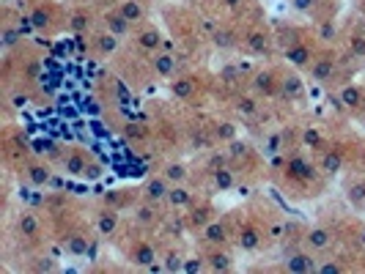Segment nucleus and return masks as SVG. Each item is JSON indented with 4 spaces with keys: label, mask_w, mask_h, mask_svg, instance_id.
I'll return each instance as SVG.
<instances>
[{
    "label": "nucleus",
    "mask_w": 365,
    "mask_h": 274,
    "mask_svg": "<svg viewBox=\"0 0 365 274\" xmlns=\"http://www.w3.org/2000/svg\"><path fill=\"white\" fill-rule=\"evenodd\" d=\"M311 58H313V52L308 44H291L289 50H285V61H291L294 66H308Z\"/></svg>",
    "instance_id": "obj_1"
},
{
    "label": "nucleus",
    "mask_w": 365,
    "mask_h": 274,
    "mask_svg": "<svg viewBox=\"0 0 365 274\" xmlns=\"http://www.w3.org/2000/svg\"><path fill=\"white\" fill-rule=\"evenodd\" d=\"M239 247L244 249V252H253L258 244H261V233H258V228L256 225H244V228L239 230Z\"/></svg>",
    "instance_id": "obj_2"
},
{
    "label": "nucleus",
    "mask_w": 365,
    "mask_h": 274,
    "mask_svg": "<svg viewBox=\"0 0 365 274\" xmlns=\"http://www.w3.org/2000/svg\"><path fill=\"white\" fill-rule=\"evenodd\" d=\"M305 239H308V244H311L313 249H324V247L332 244V233H330V228H311Z\"/></svg>",
    "instance_id": "obj_3"
},
{
    "label": "nucleus",
    "mask_w": 365,
    "mask_h": 274,
    "mask_svg": "<svg viewBox=\"0 0 365 274\" xmlns=\"http://www.w3.org/2000/svg\"><path fill=\"white\" fill-rule=\"evenodd\" d=\"M285 269L289 271H313L316 266H313V258L308 252H294L289 261H285Z\"/></svg>",
    "instance_id": "obj_4"
},
{
    "label": "nucleus",
    "mask_w": 365,
    "mask_h": 274,
    "mask_svg": "<svg viewBox=\"0 0 365 274\" xmlns=\"http://www.w3.org/2000/svg\"><path fill=\"white\" fill-rule=\"evenodd\" d=\"M154 258H157V252H154L151 244H138V247L132 249V261L138 263V266H143V269L154 266Z\"/></svg>",
    "instance_id": "obj_5"
},
{
    "label": "nucleus",
    "mask_w": 365,
    "mask_h": 274,
    "mask_svg": "<svg viewBox=\"0 0 365 274\" xmlns=\"http://www.w3.org/2000/svg\"><path fill=\"white\" fill-rule=\"evenodd\" d=\"M203 239L209 241V244H225V239H228L225 225L223 222H209L203 228Z\"/></svg>",
    "instance_id": "obj_6"
},
{
    "label": "nucleus",
    "mask_w": 365,
    "mask_h": 274,
    "mask_svg": "<svg viewBox=\"0 0 365 274\" xmlns=\"http://www.w3.org/2000/svg\"><path fill=\"white\" fill-rule=\"evenodd\" d=\"M253 88H256V93H264V96H269V93H275V77H272V71H258L256 77H253Z\"/></svg>",
    "instance_id": "obj_7"
},
{
    "label": "nucleus",
    "mask_w": 365,
    "mask_h": 274,
    "mask_svg": "<svg viewBox=\"0 0 365 274\" xmlns=\"http://www.w3.org/2000/svg\"><path fill=\"white\" fill-rule=\"evenodd\" d=\"M168 184H165V179H151L146 184V198L151 200V203H157V200H165L168 198Z\"/></svg>",
    "instance_id": "obj_8"
},
{
    "label": "nucleus",
    "mask_w": 365,
    "mask_h": 274,
    "mask_svg": "<svg viewBox=\"0 0 365 274\" xmlns=\"http://www.w3.org/2000/svg\"><path fill=\"white\" fill-rule=\"evenodd\" d=\"M311 71H313V77H316V80H321V83H324V80H330V77H332V71H335V61L324 55V58L313 61V69H311Z\"/></svg>",
    "instance_id": "obj_9"
},
{
    "label": "nucleus",
    "mask_w": 365,
    "mask_h": 274,
    "mask_svg": "<svg viewBox=\"0 0 365 274\" xmlns=\"http://www.w3.org/2000/svg\"><path fill=\"white\" fill-rule=\"evenodd\" d=\"M289 173L294 175V179H299V181L313 179V167L308 165L305 159H291V162H289Z\"/></svg>",
    "instance_id": "obj_10"
},
{
    "label": "nucleus",
    "mask_w": 365,
    "mask_h": 274,
    "mask_svg": "<svg viewBox=\"0 0 365 274\" xmlns=\"http://www.w3.org/2000/svg\"><path fill=\"white\" fill-rule=\"evenodd\" d=\"M118 14H121L126 22H138V19H143V6L138 3V0H126V3H121Z\"/></svg>",
    "instance_id": "obj_11"
},
{
    "label": "nucleus",
    "mask_w": 365,
    "mask_h": 274,
    "mask_svg": "<svg viewBox=\"0 0 365 274\" xmlns=\"http://www.w3.org/2000/svg\"><path fill=\"white\" fill-rule=\"evenodd\" d=\"M206 266H209L212 271H228V269H231V255H228V252H220V249H217V252L209 255Z\"/></svg>",
    "instance_id": "obj_12"
},
{
    "label": "nucleus",
    "mask_w": 365,
    "mask_h": 274,
    "mask_svg": "<svg viewBox=\"0 0 365 274\" xmlns=\"http://www.w3.org/2000/svg\"><path fill=\"white\" fill-rule=\"evenodd\" d=\"M116 228H118V214L113 211V208H110V211H102L99 214V233L102 236H110Z\"/></svg>",
    "instance_id": "obj_13"
},
{
    "label": "nucleus",
    "mask_w": 365,
    "mask_h": 274,
    "mask_svg": "<svg viewBox=\"0 0 365 274\" xmlns=\"http://www.w3.org/2000/svg\"><path fill=\"white\" fill-rule=\"evenodd\" d=\"M63 167H66V173H71V175H83L88 170V165H85V159L80 154H69L63 159Z\"/></svg>",
    "instance_id": "obj_14"
},
{
    "label": "nucleus",
    "mask_w": 365,
    "mask_h": 274,
    "mask_svg": "<svg viewBox=\"0 0 365 274\" xmlns=\"http://www.w3.org/2000/svg\"><path fill=\"white\" fill-rule=\"evenodd\" d=\"M154 69L160 71L162 77H170L173 71H176V58H173V55H157V58H154Z\"/></svg>",
    "instance_id": "obj_15"
},
{
    "label": "nucleus",
    "mask_w": 365,
    "mask_h": 274,
    "mask_svg": "<svg viewBox=\"0 0 365 274\" xmlns=\"http://www.w3.org/2000/svg\"><path fill=\"white\" fill-rule=\"evenodd\" d=\"M28 179L36 184V187H44L47 181H50V170H47L44 165H30L28 167Z\"/></svg>",
    "instance_id": "obj_16"
},
{
    "label": "nucleus",
    "mask_w": 365,
    "mask_h": 274,
    "mask_svg": "<svg viewBox=\"0 0 365 274\" xmlns=\"http://www.w3.org/2000/svg\"><path fill=\"white\" fill-rule=\"evenodd\" d=\"M20 230H22V236H39V220L33 214H22L20 217Z\"/></svg>",
    "instance_id": "obj_17"
},
{
    "label": "nucleus",
    "mask_w": 365,
    "mask_h": 274,
    "mask_svg": "<svg viewBox=\"0 0 365 274\" xmlns=\"http://www.w3.org/2000/svg\"><path fill=\"white\" fill-rule=\"evenodd\" d=\"M360 102H362L360 88H343V91H340V104H343V107H357Z\"/></svg>",
    "instance_id": "obj_18"
},
{
    "label": "nucleus",
    "mask_w": 365,
    "mask_h": 274,
    "mask_svg": "<svg viewBox=\"0 0 365 274\" xmlns=\"http://www.w3.org/2000/svg\"><path fill=\"white\" fill-rule=\"evenodd\" d=\"M105 22H107V28H110V33H116V36H121L124 30H126V25H129V22H126L121 14H107L105 17Z\"/></svg>",
    "instance_id": "obj_19"
},
{
    "label": "nucleus",
    "mask_w": 365,
    "mask_h": 274,
    "mask_svg": "<svg viewBox=\"0 0 365 274\" xmlns=\"http://www.w3.org/2000/svg\"><path fill=\"white\" fill-rule=\"evenodd\" d=\"M168 200H170V206H187L189 203V192L184 187H173L168 192Z\"/></svg>",
    "instance_id": "obj_20"
},
{
    "label": "nucleus",
    "mask_w": 365,
    "mask_h": 274,
    "mask_svg": "<svg viewBox=\"0 0 365 274\" xmlns=\"http://www.w3.org/2000/svg\"><path fill=\"white\" fill-rule=\"evenodd\" d=\"M321 170L324 173H338L340 170V154L338 151H332V154H327L321 159Z\"/></svg>",
    "instance_id": "obj_21"
},
{
    "label": "nucleus",
    "mask_w": 365,
    "mask_h": 274,
    "mask_svg": "<svg viewBox=\"0 0 365 274\" xmlns=\"http://www.w3.org/2000/svg\"><path fill=\"white\" fill-rule=\"evenodd\" d=\"M140 44L146 47V50H157V47H160V33H157V30H143L140 33Z\"/></svg>",
    "instance_id": "obj_22"
},
{
    "label": "nucleus",
    "mask_w": 365,
    "mask_h": 274,
    "mask_svg": "<svg viewBox=\"0 0 365 274\" xmlns=\"http://www.w3.org/2000/svg\"><path fill=\"white\" fill-rule=\"evenodd\" d=\"M69 252L71 255H85L88 252V241H85V236H71L69 239Z\"/></svg>",
    "instance_id": "obj_23"
},
{
    "label": "nucleus",
    "mask_w": 365,
    "mask_h": 274,
    "mask_svg": "<svg viewBox=\"0 0 365 274\" xmlns=\"http://www.w3.org/2000/svg\"><path fill=\"white\" fill-rule=\"evenodd\" d=\"M280 91H283V96H297L299 91H302V85H299L297 77H285L280 83Z\"/></svg>",
    "instance_id": "obj_24"
},
{
    "label": "nucleus",
    "mask_w": 365,
    "mask_h": 274,
    "mask_svg": "<svg viewBox=\"0 0 365 274\" xmlns=\"http://www.w3.org/2000/svg\"><path fill=\"white\" fill-rule=\"evenodd\" d=\"M116 47H118V36L116 33H105V36H99V50L102 52H116Z\"/></svg>",
    "instance_id": "obj_25"
},
{
    "label": "nucleus",
    "mask_w": 365,
    "mask_h": 274,
    "mask_svg": "<svg viewBox=\"0 0 365 274\" xmlns=\"http://www.w3.org/2000/svg\"><path fill=\"white\" fill-rule=\"evenodd\" d=\"M214 184H217L220 189H228L234 184V173L231 170H214Z\"/></svg>",
    "instance_id": "obj_26"
},
{
    "label": "nucleus",
    "mask_w": 365,
    "mask_h": 274,
    "mask_svg": "<svg viewBox=\"0 0 365 274\" xmlns=\"http://www.w3.org/2000/svg\"><path fill=\"white\" fill-rule=\"evenodd\" d=\"M236 110L242 112V115H253L258 107H256V99H250V96H242L239 102H236Z\"/></svg>",
    "instance_id": "obj_27"
},
{
    "label": "nucleus",
    "mask_w": 365,
    "mask_h": 274,
    "mask_svg": "<svg viewBox=\"0 0 365 274\" xmlns=\"http://www.w3.org/2000/svg\"><path fill=\"white\" fill-rule=\"evenodd\" d=\"M165 179H168V181H184L187 179V170H184V167H181V165H170L168 167V170H165Z\"/></svg>",
    "instance_id": "obj_28"
},
{
    "label": "nucleus",
    "mask_w": 365,
    "mask_h": 274,
    "mask_svg": "<svg viewBox=\"0 0 365 274\" xmlns=\"http://www.w3.org/2000/svg\"><path fill=\"white\" fill-rule=\"evenodd\" d=\"M138 220L146 222V225H151V222L157 220V208H154V206H140V208H138Z\"/></svg>",
    "instance_id": "obj_29"
},
{
    "label": "nucleus",
    "mask_w": 365,
    "mask_h": 274,
    "mask_svg": "<svg viewBox=\"0 0 365 274\" xmlns=\"http://www.w3.org/2000/svg\"><path fill=\"white\" fill-rule=\"evenodd\" d=\"M349 200L357 206H362L365 203V184H354L352 189H349Z\"/></svg>",
    "instance_id": "obj_30"
},
{
    "label": "nucleus",
    "mask_w": 365,
    "mask_h": 274,
    "mask_svg": "<svg viewBox=\"0 0 365 274\" xmlns=\"http://www.w3.org/2000/svg\"><path fill=\"white\" fill-rule=\"evenodd\" d=\"M20 38H22V30H20V28H6V30H3V44H6V47H14Z\"/></svg>",
    "instance_id": "obj_31"
},
{
    "label": "nucleus",
    "mask_w": 365,
    "mask_h": 274,
    "mask_svg": "<svg viewBox=\"0 0 365 274\" xmlns=\"http://www.w3.org/2000/svg\"><path fill=\"white\" fill-rule=\"evenodd\" d=\"M247 44H250L253 52H266V36L264 33H253Z\"/></svg>",
    "instance_id": "obj_32"
},
{
    "label": "nucleus",
    "mask_w": 365,
    "mask_h": 274,
    "mask_svg": "<svg viewBox=\"0 0 365 274\" xmlns=\"http://www.w3.org/2000/svg\"><path fill=\"white\" fill-rule=\"evenodd\" d=\"M173 93L184 99V96L193 93V83H189V80H176V83H173Z\"/></svg>",
    "instance_id": "obj_33"
},
{
    "label": "nucleus",
    "mask_w": 365,
    "mask_h": 274,
    "mask_svg": "<svg viewBox=\"0 0 365 274\" xmlns=\"http://www.w3.org/2000/svg\"><path fill=\"white\" fill-rule=\"evenodd\" d=\"M47 22H50V17H47L44 9H36L33 14H30V25L33 28H47Z\"/></svg>",
    "instance_id": "obj_34"
},
{
    "label": "nucleus",
    "mask_w": 365,
    "mask_h": 274,
    "mask_svg": "<svg viewBox=\"0 0 365 274\" xmlns=\"http://www.w3.org/2000/svg\"><path fill=\"white\" fill-rule=\"evenodd\" d=\"M214 44L223 47V50L225 47H234V36L228 33V30H217V33H214Z\"/></svg>",
    "instance_id": "obj_35"
},
{
    "label": "nucleus",
    "mask_w": 365,
    "mask_h": 274,
    "mask_svg": "<svg viewBox=\"0 0 365 274\" xmlns=\"http://www.w3.org/2000/svg\"><path fill=\"white\" fill-rule=\"evenodd\" d=\"M332 36H335V25H332V22H321V28H319V38L330 42Z\"/></svg>",
    "instance_id": "obj_36"
},
{
    "label": "nucleus",
    "mask_w": 365,
    "mask_h": 274,
    "mask_svg": "<svg viewBox=\"0 0 365 274\" xmlns=\"http://www.w3.org/2000/svg\"><path fill=\"white\" fill-rule=\"evenodd\" d=\"M91 19H85V14H74V19H71V25H74L77 30H83L85 25H88Z\"/></svg>",
    "instance_id": "obj_37"
},
{
    "label": "nucleus",
    "mask_w": 365,
    "mask_h": 274,
    "mask_svg": "<svg viewBox=\"0 0 365 274\" xmlns=\"http://www.w3.org/2000/svg\"><path fill=\"white\" fill-rule=\"evenodd\" d=\"M294 6L299 11H311L313 9V0H294Z\"/></svg>",
    "instance_id": "obj_38"
},
{
    "label": "nucleus",
    "mask_w": 365,
    "mask_h": 274,
    "mask_svg": "<svg viewBox=\"0 0 365 274\" xmlns=\"http://www.w3.org/2000/svg\"><path fill=\"white\" fill-rule=\"evenodd\" d=\"M319 269L321 271H340L343 266H340V263H324V266H319Z\"/></svg>",
    "instance_id": "obj_39"
},
{
    "label": "nucleus",
    "mask_w": 365,
    "mask_h": 274,
    "mask_svg": "<svg viewBox=\"0 0 365 274\" xmlns=\"http://www.w3.org/2000/svg\"><path fill=\"white\" fill-rule=\"evenodd\" d=\"M187 271H195V269H203V261H189L187 266H184Z\"/></svg>",
    "instance_id": "obj_40"
},
{
    "label": "nucleus",
    "mask_w": 365,
    "mask_h": 274,
    "mask_svg": "<svg viewBox=\"0 0 365 274\" xmlns=\"http://www.w3.org/2000/svg\"><path fill=\"white\" fill-rule=\"evenodd\" d=\"M170 261H168V269L173 271V269H179V255H168Z\"/></svg>",
    "instance_id": "obj_41"
},
{
    "label": "nucleus",
    "mask_w": 365,
    "mask_h": 274,
    "mask_svg": "<svg viewBox=\"0 0 365 274\" xmlns=\"http://www.w3.org/2000/svg\"><path fill=\"white\" fill-rule=\"evenodd\" d=\"M225 6H231V9H236V6H242V0H223Z\"/></svg>",
    "instance_id": "obj_42"
},
{
    "label": "nucleus",
    "mask_w": 365,
    "mask_h": 274,
    "mask_svg": "<svg viewBox=\"0 0 365 274\" xmlns=\"http://www.w3.org/2000/svg\"><path fill=\"white\" fill-rule=\"evenodd\" d=\"M28 99H25V96H14V104H17V107H22V104H25Z\"/></svg>",
    "instance_id": "obj_43"
},
{
    "label": "nucleus",
    "mask_w": 365,
    "mask_h": 274,
    "mask_svg": "<svg viewBox=\"0 0 365 274\" xmlns=\"http://www.w3.org/2000/svg\"><path fill=\"white\" fill-rule=\"evenodd\" d=\"M362 14H365V3H362Z\"/></svg>",
    "instance_id": "obj_44"
},
{
    "label": "nucleus",
    "mask_w": 365,
    "mask_h": 274,
    "mask_svg": "<svg viewBox=\"0 0 365 274\" xmlns=\"http://www.w3.org/2000/svg\"><path fill=\"white\" fill-rule=\"evenodd\" d=\"M362 241H365V230H362Z\"/></svg>",
    "instance_id": "obj_45"
}]
</instances>
